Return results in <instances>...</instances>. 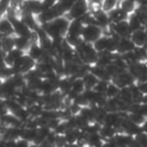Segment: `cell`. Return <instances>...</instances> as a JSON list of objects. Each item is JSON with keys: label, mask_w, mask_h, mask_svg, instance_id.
Masks as SVG:
<instances>
[{"label": "cell", "mask_w": 147, "mask_h": 147, "mask_svg": "<svg viewBox=\"0 0 147 147\" xmlns=\"http://www.w3.org/2000/svg\"><path fill=\"white\" fill-rule=\"evenodd\" d=\"M15 37H16V33L14 34H7V36H3L1 38V48L5 53L11 51L13 48L16 47V42H15Z\"/></svg>", "instance_id": "cell-15"}, {"label": "cell", "mask_w": 147, "mask_h": 147, "mask_svg": "<svg viewBox=\"0 0 147 147\" xmlns=\"http://www.w3.org/2000/svg\"><path fill=\"white\" fill-rule=\"evenodd\" d=\"M14 24L10 20V17L6 14L1 20H0V34L7 36V34H14Z\"/></svg>", "instance_id": "cell-14"}, {"label": "cell", "mask_w": 147, "mask_h": 147, "mask_svg": "<svg viewBox=\"0 0 147 147\" xmlns=\"http://www.w3.org/2000/svg\"><path fill=\"white\" fill-rule=\"evenodd\" d=\"M126 116L134 123L139 124V125H142V123L145 122L146 119V116L140 113V111H132V113H126Z\"/></svg>", "instance_id": "cell-22"}, {"label": "cell", "mask_w": 147, "mask_h": 147, "mask_svg": "<svg viewBox=\"0 0 147 147\" xmlns=\"http://www.w3.org/2000/svg\"><path fill=\"white\" fill-rule=\"evenodd\" d=\"M140 113H142L147 117V102H141L140 103Z\"/></svg>", "instance_id": "cell-28"}, {"label": "cell", "mask_w": 147, "mask_h": 147, "mask_svg": "<svg viewBox=\"0 0 147 147\" xmlns=\"http://www.w3.org/2000/svg\"><path fill=\"white\" fill-rule=\"evenodd\" d=\"M118 98H119L121 100H123L124 102L132 103V102H133V95H132V92H131L130 86L121 87L119 93H118Z\"/></svg>", "instance_id": "cell-20"}, {"label": "cell", "mask_w": 147, "mask_h": 147, "mask_svg": "<svg viewBox=\"0 0 147 147\" xmlns=\"http://www.w3.org/2000/svg\"><path fill=\"white\" fill-rule=\"evenodd\" d=\"M134 140H136L137 146L147 147V132H145V131L139 132L137 136H134Z\"/></svg>", "instance_id": "cell-25"}, {"label": "cell", "mask_w": 147, "mask_h": 147, "mask_svg": "<svg viewBox=\"0 0 147 147\" xmlns=\"http://www.w3.org/2000/svg\"><path fill=\"white\" fill-rule=\"evenodd\" d=\"M70 22H71V20L64 14V15L57 16L56 18H54L53 21H51L48 23H45L44 25H41V28L53 39L65 38L69 25H70Z\"/></svg>", "instance_id": "cell-1"}, {"label": "cell", "mask_w": 147, "mask_h": 147, "mask_svg": "<svg viewBox=\"0 0 147 147\" xmlns=\"http://www.w3.org/2000/svg\"><path fill=\"white\" fill-rule=\"evenodd\" d=\"M75 48H76V52H77V54H78V56H79V59L83 63L88 64V65H92V64L96 63L99 52L94 48L92 42H87V41L83 40Z\"/></svg>", "instance_id": "cell-2"}, {"label": "cell", "mask_w": 147, "mask_h": 147, "mask_svg": "<svg viewBox=\"0 0 147 147\" xmlns=\"http://www.w3.org/2000/svg\"><path fill=\"white\" fill-rule=\"evenodd\" d=\"M107 45H108V33L102 34L99 39H96V40L93 42L94 48H95L99 53L107 51Z\"/></svg>", "instance_id": "cell-19"}, {"label": "cell", "mask_w": 147, "mask_h": 147, "mask_svg": "<svg viewBox=\"0 0 147 147\" xmlns=\"http://www.w3.org/2000/svg\"><path fill=\"white\" fill-rule=\"evenodd\" d=\"M83 80L85 83V86H86V90H91V88H94V86L96 85V83L99 82V78L91 71H87L84 76H83Z\"/></svg>", "instance_id": "cell-18"}, {"label": "cell", "mask_w": 147, "mask_h": 147, "mask_svg": "<svg viewBox=\"0 0 147 147\" xmlns=\"http://www.w3.org/2000/svg\"><path fill=\"white\" fill-rule=\"evenodd\" d=\"M102 34H105V29L99 26L98 24L90 23V24L84 25V29H83V32H82V38H83L84 41L93 44Z\"/></svg>", "instance_id": "cell-3"}, {"label": "cell", "mask_w": 147, "mask_h": 147, "mask_svg": "<svg viewBox=\"0 0 147 147\" xmlns=\"http://www.w3.org/2000/svg\"><path fill=\"white\" fill-rule=\"evenodd\" d=\"M134 13L138 15V17L140 18V21L142 22L144 25H147V7L146 6H140L138 5Z\"/></svg>", "instance_id": "cell-24"}, {"label": "cell", "mask_w": 147, "mask_h": 147, "mask_svg": "<svg viewBox=\"0 0 147 147\" xmlns=\"http://www.w3.org/2000/svg\"><path fill=\"white\" fill-rule=\"evenodd\" d=\"M37 65V61H34L28 53H25L14 65V70H15V74L16 72H20V74H26L28 71H30L31 69L36 68Z\"/></svg>", "instance_id": "cell-5"}, {"label": "cell", "mask_w": 147, "mask_h": 147, "mask_svg": "<svg viewBox=\"0 0 147 147\" xmlns=\"http://www.w3.org/2000/svg\"><path fill=\"white\" fill-rule=\"evenodd\" d=\"M131 39L136 46H146L147 44V26H142L139 30H136L131 34Z\"/></svg>", "instance_id": "cell-11"}, {"label": "cell", "mask_w": 147, "mask_h": 147, "mask_svg": "<svg viewBox=\"0 0 147 147\" xmlns=\"http://www.w3.org/2000/svg\"><path fill=\"white\" fill-rule=\"evenodd\" d=\"M0 125H1V118H0Z\"/></svg>", "instance_id": "cell-33"}, {"label": "cell", "mask_w": 147, "mask_h": 147, "mask_svg": "<svg viewBox=\"0 0 147 147\" xmlns=\"http://www.w3.org/2000/svg\"><path fill=\"white\" fill-rule=\"evenodd\" d=\"M99 132H100L101 137L105 140H109V139H111V138H114L116 136L118 130L116 127H114V126H110V125H107V124H102Z\"/></svg>", "instance_id": "cell-16"}, {"label": "cell", "mask_w": 147, "mask_h": 147, "mask_svg": "<svg viewBox=\"0 0 147 147\" xmlns=\"http://www.w3.org/2000/svg\"><path fill=\"white\" fill-rule=\"evenodd\" d=\"M3 16H5V13H2V11H0V20H1V18L3 17Z\"/></svg>", "instance_id": "cell-31"}, {"label": "cell", "mask_w": 147, "mask_h": 147, "mask_svg": "<svg viewBox=\"0 0 147 147\" xmlns=\"http://www.w3.org/2000/svg\"><path fill=\"white\" fill-rule=\"evenodd\" d=\"M127 22H129V25H130V28H131L132 32H133V31H136V30L141 29L142 26H146V25H144V24H142V22L140 21V18L138 17V15H137L134 11H133V13H131V14L129 15V17H127Z\"/></svg>", "instance_id": "cell-17"}, {"label": "cell", "mask_w": 147, "mask_h": 147, "mask_svg": "<svg viewBox=\"0 0 147 147\" xmlns=\"http://www.w3.org/2000/svg\"><path fill=\"white\" fill-rule=\"evenodd\" d=\"M109 28H110L113 33L117 34L121 38H123V37H131V34H132V30H131V28L129 25L127 20L119 21V22H116V23H110Z\"/></svg>", "instance_id": "cell-8"}, {"label": "cell", "mask_w": 147, "mask_h": 147, "mask_svg": "<svg viewBox=\"0 0 147 147\" xmlns=\"http://www.w3.org/2000/svg\"><path fill=\"white\" fill-rule=\"evenodd\" d=\"M131 1H138V0H131Z\"/></svg>", "instance_id": "cell-34"}, {"label": "cell", "mask_w": 147, "mask_h": 147, "mask_svg": "<svg viewBox=\"0 0 147 147\" xmlns=\"http://www.w3.org/2000/svg\"><path fill=\"white\" fill-rule=\"evenodd\" d=\"M110 80H106V79H99V82L96 83V85L94 86L93 90H95L96 92L99 93H102V94H106V91H107V87H108V84H109Z\"/></svg>", "instance_id": "cell-26"}, {"label": "cell", "mask_w": 147, "mask_h": 147, "mask_svg": "<svg viewBox=\"0 0 147 147\" xmlns=\"http://www.w3.org/2000/svg\"><path fill=\"white\" fill-rule=\"evenodd\" d=\"M26 53H28L34 61L39 62V61L42 59V56H44V54H45L46 52H45V49L41 47L39 40H33L32 44L30 45V47L28 48Z\"/></svg>", "instance_id": "cell-10"}, {"label": "cell", "mask_w": 147, "mask_h": 147, "mask_svg": "<svg viewBox=\"0 0 147 147\" xmlns=\"http://www.w3.org/2000/svg\"><path fill=\"white\" fill-rule=\"evenodd\" d=\"M41 1H42V0H41Z\"/></svg>", "instance_id": "cell-35"}, {"label": "cell", "mask_w": 147, "mask_h": 147, "mask_svg": "<svg viewBox=\"0 0 147 147\" xmlns=\"http://www.w3.org/2000/svg\"><path fill=\"white\" fill-rule=\"evenodd\" d=\"M25 53H26L25 51H23V49H21L18 47H15L11 51L5 53V63L7 65H9V67H13Z\"/></svg>", "instance_id": "cell-9"}, {"label": "cell", "mask_w": 147, "mask_h": 147, "mask_svg": "<svg viewBox=\"0 0 147 147\" xmlns=\"http://www.w3.org/2000/svg\"><path fill=\"white\" fill-rule=\"evenodd\" d=\"M134 47H136V44L133 42L131 37H123V38H119V40H118L117 53L124 54V53H127L130 51H133Z\"/></svg>", "instance_id": "cell-13"}, {"label": "cell", "mask_w": 147, "mask_h": 147, "mask_svg": "<svg viewBox=\"0 0 147 147\" xmlns=\"http://www.w3.org/2000/svg\"><path fill=\"white\" fill-rule=\"evenodd\" d=\"M127 70L136 77L137 82L147 80V60L146 61H138L133 64H130L127 67Z\"/></svg>", "instance_id": "cell-6"}, {"label": "cell", "mask_w": 147, "mask_h": 147, "mask_svg": "<svg viewBox=\"0 0 147 147\" xmlns=\"http://www.w3.org/2000/svg\"><path fill=\"white\" fill-rule=\"evenodd\" d=\"M141 127H142V131H145V132H147V117H146V119H145V122L142 123V125H141Z\"/></svg>", "instance_id": "cell-29"}, {"label": "cell", "mask_w": 147, "mask_h": 147, "mask_svg": "<svg viewBox=\"0 0 147 147\" xmlns=\"http://www.w3.org/2000/svg\"><path fill=\"white\" fill-rule=\"evenodd\" d=\"M137 85H138V87L140 88V91L144 94H147V80H145V82H137Z\"/></svg>", "instance_id": "cell-27"}, {"label": "cell", "mask_w": 147, "mask_h": 147, "mask_svg": "<svg viewBox=\"0 0 147 147\" xmlns=\"http://www.w3.org/2000/svg\"><path fill=\"white\" fill-rule=\"evenodd\" d=\"M2 80H3V78H2V77H1V76H0V84H1V83H2Z\"/></svg>", "instance_id": "cell-32"}, {"label": "cell", "mask_w": 147, "mask_h": 147, "mask_svg": "<svg viewBox=\"0 0 147 147\" xmlns=\"http://www.w3.org/2000/svg\"><path fill=\"white\" fill-rule=\"evenodd\" d=\"M90 11V3L88 0H77L75 5L65 13V15L70 20H77L82 18Z\"/></svg>", "instance_id": "cell-4"}, {"label": "cell", "mask_w": 147, "mask_h": 147, "mask_svg": "<svg viewBox=\"0 0 147 147\" xmlns=\"http://www.w3.org/2000/svg\"><path fill=\"white\" fill-rule=\"evenodd\" d=\"M119 90L121 87L115 84L114 82H109L108 84V87H107V91H106V96L107 98H114V96H118V93H119Z\"/></svg>", "instance_id": "cell-23"}, {"label": "cell", "mask_w": 147, "mask_h": 147, "mask_svg": "<svg viewBox=\"0 0 147 147\" xmlns=\"http://www.w3.org/2000/svg\"><path fill=\"white\" fill-rule=\"evenodd\" d=\"M118 6L121 8H123L126 13L131 14V13H133L136 10V8L138 6V2L137 1H131V0H119Z\"/></svg>", "instance_id": "cell-21"}, {"label": "cell", "mask_w": 147, "mask_h": 147, "mask_svg": "<svg viewBox=\"0 0 147 147\" xmlns=\"http://www.w3.org/2000/svg\"><path fill=\"white\" fill-rule=\"evenodd\" d=\"M111 82H114L115 84H117L119 87H125V86H131L132 84L137 83L136 80V77L126 69V70H123L118 74H116L113 78H111Z\"/></svg>", "instance_id": "cell-7"}, {"label": "cell", "mask_w": 147, "mask_h": 147, "mask_svg": "<svg viewBox=\"0 0 147 147\" xmlns=\"http://www.w3.org/2000/svg\"><path fill=\"white\" fill-rule=\"evenodd\" d=\"M137 2H138V5H140V6H146V7H147V0H138Z\"/></svg>", "instance_id": "cell-30"}, {"label": "cell", "mask_w": 147, "mask_h": 147, "mask_svg": "<svg viewBox=\"0 0 147 147\" xmlns=\"http://www.w3.org/2000/svg\"><path fill=\"white\" fill-rule=\"evenodd\" d=\"M108 15H109V18H110V22L111 23H116V22H119V21H124V20H127L129 17V13H126L123 8H121L119 6H116L115 8H113L111 10L108 11Z\"/></svg>", "instance_id": "cell-12"}]
</instances>
